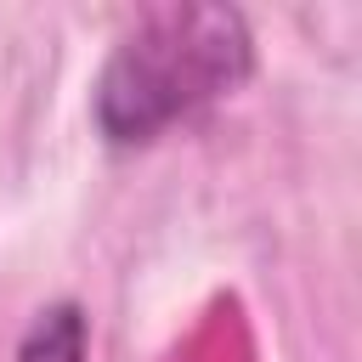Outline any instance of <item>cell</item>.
I'll return each instance as SVG.
<instances>
[{
	"label": "cell",
	"instance_id": "cell-1",
	"mask_svg": "<svg viewBox=\"0 0 362 362\" xmlns=\"http://www.w3.org/2000/svg\"><path fill=\"white\" fill-rule=\"evenodd\" d=\"M249 62L255 45L232 6H158L113 45L96 79V130L113 147H141L232 96Z\"/></svg>",
	"mask_w": 362,
	"mask_h": 362
},
{
	"label": "cell",
	"instance_id": "cell-2",
	"mask_svg": "<svg viewBox=\"0 0 362 362\" xmlns=\"http://www.w3.org/2000/svg\"><path fill=\"white\" fill-rule=\"evenodd\" d=\"M17 362H85V311L79 305H51L28 322Z\"/></svg>",
	"mask_w": 362,
	"mask_h": 362
}]
</instances>
